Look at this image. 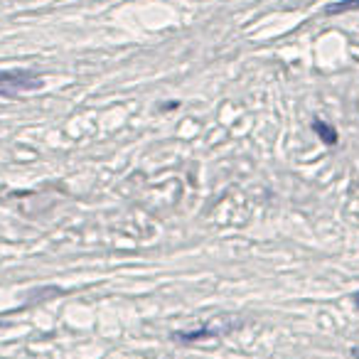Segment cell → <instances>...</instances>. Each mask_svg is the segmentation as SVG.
Instances as JSON below:
<instances>
[{
    "label": "cell",
    "instance_id": "cell-1",
    "mask_svg": "<svg viewBox=\"0 0 359 359\" xmlns=\"http://www.w3.org/2000/svg\"><path fill=\"white\" fill-rule=\"evenodd\" d=\"M42 79L35 72L18 69V72H0V96H15L20 91L40 89Z\"/></svg>",
    "mask_w": 359,
    "mask_h": 359
},
{
    "label": "cell",
    "instance_id": "cell-2",
    "mask_svg": "<svg viewBox=\"0 0 359 359\" xmlns=\"http://www.w3.org/2000/svg\"><path fill=\"white\" fill-rule=\"evenodd\" d=\"M313 130H315V133H318L320 138H323L327 145H337L339 135H337V130H334L332 126L327 123V121H320V118H315V121H313Z\"/></svg>",
    "mask_w": 359,
    "mask_h": 359
},
{
    "label": "cell",
    "instance_id": "cell-3",
    "mask_svg": "<svg viewBox=\"0 0 359 359\" xmlns=\"http://www.w3.org/2000/svg\"><path fill=\"white\" fill-rule=\"evenodd\" d=\"M349 11H359V0H339L332 6L325 8V15H339V13H349Z\"/></svg>",
    "mask_w": 359,
    "mask_h": 359
},
{
    "label": "cell",
    "instance_id": "cell-4",
    "mask_svg": "<svg viewBox=\"0 0 359 359\" xmlns=\"http://www.w3.org/2000/svg\"><path fill=\"white\" fill-rule=\"evenodd\" d=\"M354 305L359 308V293H354Z\"/></svg>",
    "mask_w": 359,
    "mask_h": 359
}]
</instances>
